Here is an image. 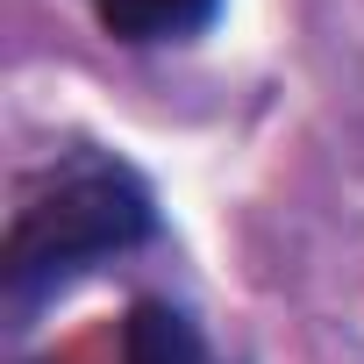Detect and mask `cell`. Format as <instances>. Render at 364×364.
Returning <instances> with one entry per match:
<instances>
[{"instance_id":"cell-3","label":"cell","mask_w":364,"mask_h":364,"mask_svg":"<svg viewBox=\"0 0 364 364\" xmlns=\"http://www.w3.org/2000/svg\"><path fill=\"white\" fill-rule=\"evenodd\" d=\"M222 0H93V15L107 36L122 43H178V36H193L215 22Z\"/></svg>"},{"instance_id":"cell-1","label":"cell","mask_w":364,"mask_h":364,"mask_svg":"<svg viewBox=\"0 0 364 364\" xmlns=\"http://www.w3.org/2000/svg\"><path fill=\"white\" fill-rule=\"evenodd\" d=\"M157 229L150 186L114 164V157H72L65 171L43 178V193H29L15 208L8 250H0V279H8L15 300L86 272L93 257H114L129 243H143Z\"/></svg>"},{"instance_id":"cell-2","label":"cell","mask_w":364,"mask_h":364,"mask_svg":"<svg viewBox=\"0 0 364 364\" xmlns=\"http://www.w3.org/2000/svg\"><path fill=\"white\" fill-rule=\"evenodd\" d=\"M122 364H215V357H208V336L171 300H136L122 321Z\"/></svg>"}]
</instances>
